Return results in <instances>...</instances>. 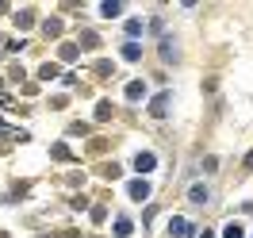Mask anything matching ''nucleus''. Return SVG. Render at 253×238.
Instances as JSON below:
<instances>
[{
	"instance_id": "f257e3e1",
	"label": "nucleus",
	"mask_w": 253,
	"mask_h": 238,
	"mask_svg": "<svg viewBox=\"0 0 253 238\" xmlns=\"http://www.w3.org/2000/svg\"><path fill=\"white\" fill-rule=\"evenodd\" d=\"M100 8H104V16H119V12H123L119 0H108V4H100Z\"/></svg>"
},
{
	"instance_id": "f03ea898",
	"label": "nucleus",
	"mask_w": 253,
	"mask_h": 238,
	"mask_svg": "<svg viewBox=\"0 0 253 238\" xmlns=\"http://www.w3.org/2000/svg\"><path fill=\"white\" fill-rule=\"evenodd\" d=\"M188 231H192L188 223H184V219H176V227H173V235H180V238H184V235H188Z\"/></svg>"
},
{
	"instance_id": "7ed1b4c3",
	"label": "nucleus",
	"mask_w": 253,
	"mask_h": 238,
	"mask_svg": "<svg viewBox=\"0 0 253 238\" xmlns=\"http://www.w3.org/2000/svg\"><path fill=\"white\" fill-rule=\"evenodd\" d=\"M146 192H150L146 185H134V189H130V196H134V200H146Z\"/></svg>"
}]
</instances>
